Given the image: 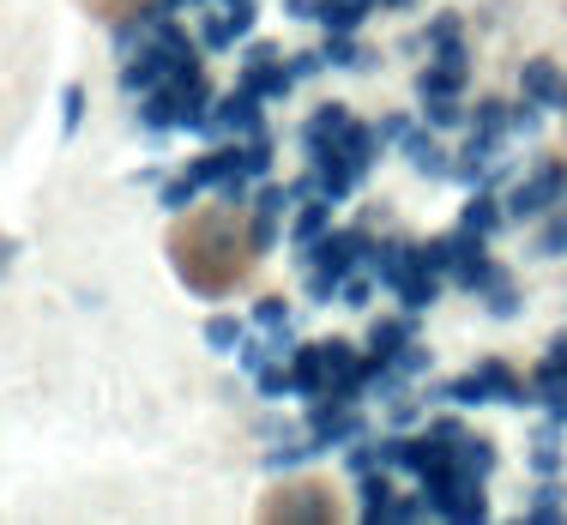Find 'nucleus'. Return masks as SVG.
Returning a JSON list of instances; mask_svg holds the SVG:
<instances>
[{"label": "nucleus", "mask_w": 567, "mask_h": 525, "mask_svg": "<svg viewBox=\"0 0 567 525\" xmlns=\"http://www.w3.org/2000/svg\"><path fill=\"white\" fill-rule=\"evenodd\" d=\"M525 85H532L537 97H556V104L567 97V85H561V79H556V73H549V67H532V73H525Z\"/></svg>", "instance_id": "obj_2"}, {"label": "nucleus", "mask_w": 567, "mask_h": 525, "mask_svg": "<svg viewBox=\"0 0 567 525\" xmlns=\"http://www.w3.org/2000/svg\"><path fill=\"white\" fill-rule=\"evenodd\" d=\"M320 229H327V206H314V212H308L302 224H296V236H302V242H314Z\"/></svg>", "instance_id": "obj_5"}, {"label": "nucleus", "mask_w": 567, "mask_h": 525, "mask_svg": "<svg viewBox=\"0 0 567 525\" xmlns=\"http://www.w3.org/2000/svg\"><path fill=\"white\" fill-rule=\"evenodd\" d=\"M175 266H182V278L193 290H229V285H242L248 278V254H254V242H248V229H242V217L236 212H193L188 224H175Z\"/></svg>", "instance_id": "obj_1"}, {"label": "nucleus", "mask_w": 567, "mask_h": 525, "mask_svg": "<svg viewBox=\"0 0 567 525\" xmlns=\"http://www.w3.org/2000/svg\"><path fill=\"white\" fill-rule=\"evenodd\" d=\"M92 7L103 12V19H121V12H127V7H133V0H92Z\"/></svg>", "instance_id": "obj_7"}, {"label": "nucleus", "mask_w": 567, "mask_h": 525, "mask_svg": "<svg viewBox=\"0 0 567 525\" xmlns=\"http://www.w3.org/2000/svg\"><path fill=\"white\" fill-rule=\"evenodd\" d=\"M320 19L339 24V31H351V24H356V7H351V0H327V7H320Z\"/></svg>", "instance_id": "obj_3"}, {"label": "nucleus", "mask_w": 567, "mask_h": 525, "mask_svg": "<svg viewBox=\"0 0 567 525\" xmlns=\"http://www.w3.org/2000/svg\"><path fill=\"white\" fill-rule=\"evenodd\" d=\"M205 339H212V344H236V339H242V326H236L229 314H217L212 326H205Z\"/></svg>", "instance_id": "obj_4"}, {"label": "nucleus", "mask_w": 567, "mask_h": 525, "mask_svg": "<svg viewBox=\"0 0 567 525\" xmlns=\"http://www.w3.org/2000/svg\"><path fill=\"white\" fill-rule=\"evenodd\" d=\"M466 224H471V229H489V224H495V212H489V200H477V206L466 212Z\"/></svg>", "instance_id": "obj_6"}]
</instances>
